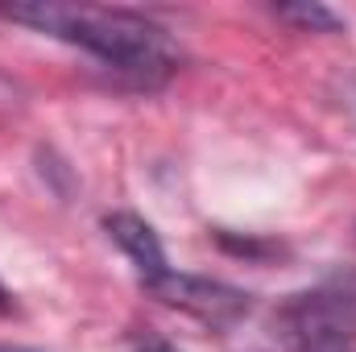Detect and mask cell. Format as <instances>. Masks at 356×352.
I'll return each mask as SVG.
<instances>
[{"label":"cell","mask_w":356,"mask_h":352,"mask_svg":"<svg viewBox=\"0 0 356 352\" xmlns=\"http://www.w3.org/2000/svg\"><path fill=\"white\" fill-rule=\"evenodd\" d=\"M0 13L54 42L79 46L104 67L133 75L141 83H158L175 71V42L166 38L162 25H154L141 13L104 4H63V0H29V4H8Z\"/></svg>","instance_id":"1"},{"label":"cell","mask_w":356,"mask_h":352,"mask_svg":"<svg viewBox=\"0 0 356 352\" xmlns=\"http://www.w3.org/2000/svg\"><path fill=\"white\" fill-rule=\"evenodd\" d=\"M154 298H162L166 307L186 311L191 319L199 323H211V328H232L249 315L253 298L228 282H211V278H195V273H162L154 286H145Z\"/></svg>","instance_id":"2"},{"label":"cell","mask_w":356,"mask_h":352,"mask_svg":"<svg viewBox=\"0 0 356 352\" xmlns=\"http://www.w3.org/2000/svg\"><path fill=\"white\" fill-rule=\"evenodd\" d=\"M286 328L294 352H353L348 311L327 294H298L286 307Z\"/></svg>","instance_id":"3"},{"label":"cell","mask_w":356,"mask_h":352,"mask_svg":"<svg viewBox=\"0 0 356 352\" xmlns=\"http://www.w3.org/2000/svg\"><path fill=\"white\" fill-rule=\"evenodd\" d=\"M104 228H108V237L116 241V249L133 262L141 286H154L162 273H170L166 249H162L158 232H154L141 216H133V211H112V216H104Z\"/></svg>","instance_id":"4"},{"label":"cell","mask_w":356,"mask_h":352,"mask_svg":"<svg viewBox=\"0 0 356 352\" xmlns=\"http://www.w3.org/2000/svg\"><path fill=\"white\" fill-rule=\"evenodd\" d=\"M277 17H282V21H294V25H302V29H315V33H340V25H344V21H340L332 8H323V4H282Z\"/></svg>","instance_id":"5"},{"label":"cell","mask_w":356,"mask_h":352,"mask_svg":"<svg viewBox=\"0 0 356 352\" xmlns=\"http://www.w3.org/2000/svg\"><path fill=\"white\" fill-rule=\"evenodd\" d=\"M137 352H178V349L166 344V340H145V344H137Z\"/></svg>","instance_id":"6"},{"label":"cell","mask_w":356,"mask_h":352,"mask_svg":"<svg viewBox=\"0 0 356 352\" xmlns=\"http://www.w3.org/2000/svg\"><path fill=\"white\" fill-rule=\"evenodd\" d=\"M0 311H13V298H8V290L0 286Z\"/></svg>","instance_id":"7"},{"label":"cell","mask_w":356,"mask_h":352,"mask_svg":"<svg viewBox=\"0 0 356 352\" xmlns=\"http://www.w3.org/2000/svg\"><path fill=\"white\" fill-rule=\"evenodd\" d=\"M0 352H38V349H21V344H0Z\"/></svg>","instance_id":"8"}]
</instances>
